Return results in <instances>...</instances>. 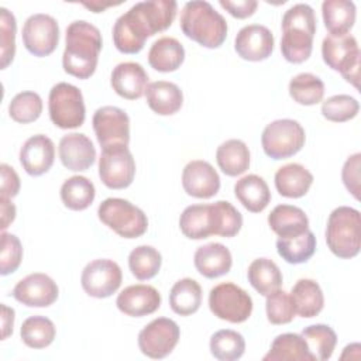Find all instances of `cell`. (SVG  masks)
<instances>
[{"label": "cell", "mask_w": 361, "mask_h": 361, "mask_svg": "<svg viewBox=\"0 0 361 361\" xmlns=\"http://www.w3.org/2000/svg\"><path fill=\"white\" fill-rule=\"evenodd\" d=\"M175 0L138 1L113 25V42L121 54H138L148 37L168 30L176 17Z\"/></svg>", "instance_id": "6da1fadb"}, {"label": "cell", "mask_w": 361, "mask_h": 361, "mask_svg": "<svg viewBox=\"0 0 361 361\" xmlns=\"http://www.w3.org/2000/svg\"><path fill=\"white\" fill-rule=\"evenodd\" d=\"M103 41L99 28L85 20L72 21L65 34L63 71L78 79H89L99 62Z\"/></svg>", "instance_id": "7a4b0ae2"}, {"label": "cell", "mask_w": 361, "mask_h": 361, "mask_svg": "<svg viewBox=\"0 0 361 361\" xmlns=\"http://www.w3.org/2000/svg\"><path fill=\"white\" fill-rule=\"evenodd\" d=\"M316 34V16L309 4L298 3L288 8L282 17V56L290 63L309 59Z\"/></svg>", "instance_id": "3957f363"}, {"label": "cell", "mask_w": 361, "mask_h": 361, "mask_svg": "<svg viewBox=\"0 0 361 361\" xmlns=\"http://www.w3.org/2000/svg\"><path fill=\"white\" fill-rule=\"evenodd\" d=\"M182 32L204 48H219L227 37V21L209 1H188L180 13Z\"/></svg>", "instance_id": "277c9868"}, {"label": "cell", "mask_w": 361, "mask_h": 361, "mask_svg": "<svg viewBox=\"0 0 361 361\" xmlns=\"http://www.w3.org/2000/svg\"><path fill=\"white\" fill-rule=\"evenodd\" d=\"M326 243L338 258L350 259L358 255L361 248V216L350 206L336 207L326 226Z\"/></svg>", "instance_id": "5b68a950"}, {"label": "cell", "mask_w": 361, "mask_h": 361, "mask_svg": "<svg viewBox=\"0 0 361 361\" xmlns=\"http://www.w3.org/2000/svg\"><path fill=\"white\" fill-rule=\"evenodd\" d=\"M97 216L103 224L123 238L141 237L148 228L147 214L121 197H107L99 204Z\"/></svg>", "instance_id": "8992f818"}, {"label": "cell", "mask_w": 361, "mask_h": 361, "mask_svg": "<svg viewBox=\"0 0 361 361\" xmlns=\"http://www.w3.org/2000/svg\"><path fill=\"white\" fill-rule=\"evenodd\" d=\"M360 47L354 35L327 34L322 42V56L324 63L341 73L345 82L358 89L360 79Z\"/></svg>", "instance_id": "52a82bcc"}, {"label": "cell", "mask_w": 361, "mask_h": 361, "mask_svg": "<svg viewBox=\"0 0 361 361\" xmlns=\"http://www.w3.org/2000/svg\"><path fill=\"white\" fill-rule=\"evenodd\" d=\"M48 111L51 121L62 130L80 127L86 118L80 89L66 82L54 85L48 96Z\"/></svg>", "instance_id": "ba28073f"}, {"label": "cell", "mask_w": 361, "mask_h": 361, "mask_svg": "<svg viewBox=\"0 0 361 361\" xmlns=\"http://www.w3.org/2000/svg\"><path fill=\"white\" fill-rule=\"evenodd\" d=\"M305 141V128L292 118H281L267 124L261 135L262 149L272 159L293 157L303 148Z\"/></svg>", "instance_id": "9c48e42d"}, {"label": "cell", "mask_w": 361, "mask_h": 361, "mask_svg": "<svg viewBox=\"0 0 361 361\" xmlns=\"http://www.w3.org/2000/svg\"><path fill=\"white\" fill-rule=\"evenodd\" d=\"M210 312L226 322L243 323L252 313L251 296L233 282H223L210 289Z\"/></svg>", "instance_id": "30bf717a"}, {"label": "cell", "mask_w": 361, "mask_h": 361, "mask_svg": "<svg viewBox=\"0 0 361 361\" xmlns=\"http://www.w3.org/2000/svg\"><path fill=\"white\" fill-rule=\"evenodd\" d=\"M99 176L109 189H126L135 176V161L128 145H114L102 149Z\"/></svg>", "instance_id": "8fae6325"}, {"label": "cell", "mask_w": 361, "mask_h": 361, "mask_svg": "<svg viewBox=\"0 0 361 361\" xmlns=\"http://www.w3.org/2000/svg\"><path fill=\"white\" fill-rule=\"evenodd\" d=\"M179 337L180 330L176 322L168 317H157L140 331L138 347L144 355L161 360L173 351Z\"/></svg>", "instance_id": "7c38bea8"}, {"label": "cell", "mask_w": 361, "mask_h": 361, "mask_svg": "<svg viewBox=\"0 0 361 361\" xmlns=\"http://www.w3.org/2000/svg\"><path fill=\"white\" fill-rule=\"evenodd\" d=\"M123 281V272L113 259H93L82 271L80 283L83 290L96 299H104L117 292Z\"/></svg>", "instance_id": "4fadbf2b"}, {"label": "cell", "mask_w": 361, "mask_h": 361, "mask_svg": "<svg viewBox=\"0 0 361 361\" xmlns=\"http://www.w3.org/2000/svg\"><path fill=\"white\" fill-rule=\"evenodd\" d=\"M23 44L34 56L51 55L59 42L58 21L44 13L30 16L23 25Z\"/></svg>", "instance_id": "5bb4252c"}, {"label": "cell", "mask_w": 361, "mask_h": 361, "mask_svg": "<svg viewBox=\"0 0 361 361\" xmlns=\"http://www.w3.org/2000/svg\"><path fill=\"white\" fill-rule=\"evenodd\" d=\"M93 130L102 149L114 145H128L130 117L116 106L99 107L92 118Z\"/></svg>", "instance_id": "9a60e30c"}, {"label": "cell", "mask_w": 361, "mask_h": 361, "mask_svg": "<svg viewBox=\"0 0 361 361\" xmlns=\"http://www.w3.org/2000/svg\"><path fill=\"white\" fill-rule=\"evenodd\" d=\"M11 295L28 307H48L58 299L59 288L49 275L34 272L20 279Z\"/></svg>", "instance_id": "2e32d148"}, {"label": "cell", "mask_w": 361, "mask_h": 361, "mask_svg": "<svg viewBox=\"0 0 361 361\" xmlns=\"http://www.w3.org/2000/svg\"><path fill=\"white\" fill-rule=\"evenodd\" d=\"M274 45V34L262 24H250L243 27L234 39V49L238 56L251 62H259L271 56Z\"/></svg>", "instance_id": "e0dca14e"}, {"label": "cell", "mask_w": 361, "mask_h": 361, "mask_svg": "<svg viewBox=\"0 0 361 361\" xmlns=\"http://www.w3.org/2000/svg\"><path fill=\"white\" fill-rule=\"evenodd\" d=\"M182 186L189 196L210 199L220 190V176L210 162L193 159L182 171Z\"/></svg>", "instance_id": "ac0fdd59"}, {"label": "cell", "mask_w": 361, "mask_h": 361, "mask_svg": "<svg viewBox=\"0 0 361 361\" xmlns=\"http://www.w3.org/2000/svg\"><path fill=\"white\" fill-rule=\"evenodd\" d=\"M58 154L62 165L73 172L86 171L96 161L94 145L90 138L82 133L63 135L58 145Z\"/></svg>", "instance_id": "d6986e66"}, {"label": "cell", "mask_w": 361, "mask_h": 361, "mask_svg": "<svg viewBox=\"0 0 361 361\" xmlns=\"http://www.w3.org/2000/svg\"><path fill=\"white\" fill-rule=\"evenodd\" d=\"M117 309L131 317L152 314L161 306V293L151 285H130L124 288L117 299Z\"/></svg>", "instance_id": "ffe728a7"}, {"label": "cell", "mask_w": 361, "mask_h": 361, "mask_svg": "<svg viewBox=\"0 0 361 361\" xmlns=\"http://www.w3.org/2000/svg\"><path fill=\"white\" fill-rule=\"evenodd\" d=\"M55 145L52 140L44 134L30 137L20 149V164L31 176L47 173L54 165Z\"/></svg>", "instance_id": "44dd1931"}, {"label": "cell", "mask_w": 361, "mask_h": 361, "mask_svg": "<svg viewBox=\"0 0 361 361\" xmlns=\"http://www.w3.org/2000/svg\"><path fill=\"white\" fill-rule=\"evenodd\" d=\"M110 85L123 99L137 100L145 94L148 73L138 62H121L113 68Z\"/></svg>", "instance_id": "7402d4cb"}, {"label": "cell", "mask_w": 361, "mask_h": 361, "mask_svg": "<svg viewBox=\"0 0 361 361\" xmlns=\"http://www.w3.org/2000/svg\"><path fill=\"white\" fill-rule=\"evenodd\" d=\"M193 262L200 275L214 279L230 272L233 257L230 250L221 243H209L195 251Z\"/></svg>", "instance_id": "603a6c76"}, {"label": "cell", "mask_w": 361, "mask_h": 361, "mask_svg": "<svg viewBox=\"0 0 361 361\" xmlns=\"http://www.w3.org/2000/svg\"><path fill=\"white\" fill-rule=\"evenodd\" d=\"M313 183L312 172L300 164H286L275 172V188L283 197L298 199L305 196Z\"/></svg>", "instance_id": "cb8c5ba5"}, {"label": "cell", "mask_w": 361, "mask_h": 361, "mask_svg": "<svg viewBox=\"0 0 361 361\" xmlns=\"http://www.w3.org/2000/svg\"><path fill=\"white\" fill-rule=\"evenodd\" d=\"M145 99L149 109L159 116H172L178 113L183 104V93L180 87L166 80L148 83Z\"/></svg>", "instance_id": "d4e9b609"}, {"label": "cell", "mask_w": 361, "mask_h": 361, "mask_svg": "<svg viewBox=\"0 0 361 361\" xmlns=\"http://www.w3.org/2000/svg\"><path fill=\"white\" fill-rule=\"evenodd\" d=\"M234 195L251 213L262 212L271 202V192L267 182L255 173L240 178L234 185Z\"/></svg>", "instance_id": "484cf974"}, {"label": "cell", "mask_w": 361, "mask_h": 361, "mask_svg": "<svg viewBox=\"0 0 361 361\" xmlns=\"http://www.w3.org/2000/svg\"><path fill=\"white\" fill-rule=\"evenodd\" d=\"M182 234L190 240H203L214 235V220L212 204H190L179 217Z\"/></svg>", "instance_id": "4316f807"}, {"label": "cell", "mask_w": 361, "mask_h": 361, "mask_svg": "<svg viewBox=\"0 0 361 361\" xmlns=\"http://www.w3.org/2000/svg\"><path fill=\"white\" fill-rule=\"evenodd\" d=\"M290 299L295 307L296 314L305 319H310L317 316L324 306V295L320 285L309 278L299 279L292 290Z\"/></svg>", "instance_id": "83f0119b"}, {"label": "cell", "mask_w": 361, "mask_h": 361, "mask_svg": "<svg viewBox=\"0 0 361 361\" xmlns=\"http://www.w3.org/2000/svg\"><path fill=\"white\" fill-rule=\"evenodd\" d=\"M271 230L279 237H293L309 228L306 213L292 204H278L268 216Z\"/></svg>", "instance_id": "f1b7e54d"}, {"label": "cell", "mask_w": 361, "mask_h": 361, "mask_svg": "<svg viewBox=\"0 0 361 361\" xmlns=\"http://www.w3.org/2000/svg\"><path fill=\"white\" fill-rule=\"evenodd\" d=\"M185 61V48L173 37L158 38L148 51V63L158 72H173Z\"/></svg>", "instance_id": "f546056e"}, {"label": "cell", "mask_w": 361, "mask_h": 361, "mask_svg": "<svg viewBox=\"0 0 361 361\" xmlns=\"http://www.w3.org/2000/svg\"><path fill=\"white\" fill-rule=\"evenodd\" d=\"M264 361H316L300 334L283 333L274 338Z\"/></svg>", "instance_id": "4dcf8cb0"}, {"label": "cell", "mask_w": 361, "mask_h": 361, "mask_svg": "<svg viewBox=\"0 0 361 361\" xmlns=\"http://www.w3.org/2000/svg\"><path fill=\"white\" fill-rule=\"evenodd\" d=\"M250 149L241 140L231 138L221 142L216 151V161L227 176H237L250 168Z\"/></svg>", "instance_id": "1f68e13d"}, {"label": "cell", "mask_w": 361, "mask_h": 361, "mask_svg": "<svg viewBox=\"0 0 361 361\" xmlns=\"http://www.w3.org/2000/svg\"><path fill=\"white\" fill-rule=\"evenodd\" d=\"M322 16L330 34H347L355 23L357 8L350 0H324Z\"/></svg>", "instance_id": "d6a6232c"}, {"label": "cell", "mask_w": 361, "mask_h": 361, "mask_svg": "<svg viewBox=\"0 0 361 361\" xmlns=\"http://www.w3.org/2000/svg\"><path fill=\"white\" fill-rule=\"evenodd\" d=\"M202 305V288L192 278H182L173 283L169 292V306L179 316H190Z\"/></svg>", "instance_id": "836d02e7"}, {"label": "cell", "mask_w": 361, "mask_h": 361, "mask_svg": "<svg viewBox=\"0 0 361 361\" xmlns=\"http://www.w3.org/2000/svg\"><path fill=\"white\" fill-rule=\"evenodd\" d=\"M247 278L251 286L262 296L269 295L271 292L281 288L283 278L279 267L269 258H257L254 259L248 269Z\"/></svg>", "instance_id": "e575fe53"}, {"label": "cell", "mask_w": 361, "mask_h": 361, "mask_svg": "<svg viewBox=\"0 0 361 361\" xmlns=\"http://www.w3.org/2000/svg\"><path fill=\"white\" fill-rule=\"evenodd\" d=\"M276 251L288 264H303L316 251V237L309 228L293 237H279L276 240Z\"/></svg>", "instance_id": "d590c367"}, {"label": "cell", "mask_w": 361, "mask_h": 361, "mask_svg": "<svg viewBox=\"0 0 361 361\" xmlns=\"http://www.w3.org/2000/svg\"><path fill=\"white\" fill-rule=\"evenodd\" d=\"M96 196V189L92 180L86 176L75 175L68 178L61 186V200L65 207L80 212L87 209Z\"/></svg>", "instance_id": "8d00e7d4"}, {"label": "cell", "mask_w": 361, "mask_h": 361, "mask_svg": "<svg viewBox=\"0 0 361 361\" xmlns=\"http://www.w3.org/2000/svg\"><path fill=\"white\" fill-rule=\"evenodd\" d=\"M56 334L55 324L51 319L45 316H30L27 317L20 329V337L23 343L35 350L48 347Z\"/></svg>", "instance_id": "74e56055"}, {"label": "cell", "mask_w": 361, "mask_h": 361, "mask_svg": "<svg viewBox=\"0 0 361 361\" xmlns=\"http://www.w3.org/2000/svg\"><path fill=\"white\" fill-rule=\"evenodd\" d=\"M289 96L302 106L317 104L324 97V83L319 76L302 72L290 79Z\"/></svg>", "instance_id": "f35d334b"}, {"label": "cell", "mask_w": 361, "mask_h": 361, "mask_svg": "<svg viewBox=\"0 0 361 361\" xmlns=\"http://www.w3.org/2000/svg\"><path fill=\"white\" fill-rule=\"evenodd\" d=\"M300 336L307 343V347L316 360L326 361L333 355L337 344V334L330 326L312 324L305 327Z\"/></svg>", "instance_id": "ab89813d"}, {"label": "cell", "mask_w": 361, "mask_h": 361, "mask_svg": "<svg viewBox=\"0 0 361 361\" xmlns=\"http://www.w3.org/2000/svg\"><path fill=\"white\" fill-rule=\"evenodd\" d=\"M245 340L235 330L223 329L210 337V353L220 361H235L244 355Z\"/></svg>", "instance_id": "60d3db41"}, {"label": "cell", "mask_w": 361, "mask_h": 361, "mask_svg": "<svg viewBox=\"0 0 361 361\" xmlns=\"http://www.w3.org/2000/svg\"><path fill=\"white\" fill-rule=\"evenodd\" d=\"M161 252L152 245H138L128 255V268L138 281L152 279L161 269Z\"/></svg>", "instance_id": "b9f144b4"}, {"label": "cell", "mask_w": 361, "mask_h": 361, "mask_svg": "<svg viewBox=\"0 0 361 361\" xmlns=\"http://www.w3.org/2000/svg\"><path fill=\"white\" fill-rule=\"evenodd\" d=\"M41 113L42 99L38 93L31 90L17 93L8 104L10 117L20 124H28L38 120Z\"/></svg>", "instance_id": "7bdbcfd3"}, {"label": "cell", "mask_w": 361, "mask_h": 361, "mask_svg": "<svg viewBox=\"0 0 361 361\" xmlns=\"http://www.w3.org/2000/svg\"><path fill=\"white\" fill-rule=\"evenodd\" d=\"M210 204L214 220V235L234 237L243 227L241 213L227 200H217Z\"/></svg>", "instance_id": "ee69618b"}, {"label": "cell", "mask_w": 361, "mask_h": 361, "mask_svg": "<svg viewBox=\"0 0 361 361\" xmlns=\"http://www.w3.org/2000/svg\"><path fill=\"white\" fill-rule=\"evenodd\" d=\"M360 103L350 94H334L322 103V114L333 123H344L358 114Z\"/></svg>", "instance_id": "f6af8a7d"}, {"label": "cell", "mask_w": 361, "mask_h": 361, "mask_svg": "<svg viewBox=\"0 0 361 361\" xmlns=\"http://www.w3.org/2000/svg\"><path fill=\"white\" fill-rule=\"evenodd\" d=\"M265 310L267 319L272 324H288L296 314L290 295L282 289H276L267 295Z\"/></svg>", "instance_id": "bcb514c9"}, {"label": "cell", "mask_w": 361, "mask_h": 361, "mask_svg": "<svg viewBox=\"0 0 361 361\" xmlns=\"http://www.w3.org/2000/svg\"><path fill=\"white\" fill-rule=\"evenodd\" d=\"M16 32L17 23L16 17L6 7L0 8V59L1 69H6L14 59L16 55Z\"/></svg>", "instance_id": "7dc6e473"}, {"label": "cell", "mask_w": 361, "mask_h": 361, "mask_svg": "<svg viewBox=\"0 0 361 361\" xmlns=\"http://www.w3.org/2000/svg\"><path fill=\"white\" fill-rule=\"evenodd\" d=\"M23 259V245L17 235L1 231L0 251V274L3 276L17 271Z\"/></svg>", "instance_id": "c3c4849f"}, {"label": "cell", "mask_w": 361, "mask_h": 361, "mask_svg": "<svg viewBox=\"0 0 361 361\" xmlns=\"http://www.w3.org/2000/svg\"><path fill=\"white\" fill-rule=\"evenodd\" d=\"M360 166L361 154L355 152L350 155L341 169V179L345 189L358 200L360 199Z\"/></svg>", "instance_id": "681fc988"}, {"label": "cell", "mask_w": 361, "mask_h": 361, "mask_svg": "<svg viewBox=\"0 0 361 361\" xmlns=\"http://www.w3.org/2000/svg\"><path fill=\"white\" fill-rule=\"evenodd\" d=\"M0 173H1V182H0V195L1 197L11 199L18 195L20 192V178L14 168H11L7 164L0 165Z\"/></svg>", "instance_id": "f907efd6"}, {"label": "cell", "mask_w": 361, "mask_h": 361, "mask_svg": "<svg viewBox=\"0 0 361 361\" xmlns=\"http://www.w3.org/2000/svg\"><path fill=\"white\" fill-rule=\"evenodd\" d=\"M219 3L226 11H228L235 18L251 17L258 7V3L255 0H237V1L220 0Z\"/></svg>", "instance_id": "816d5d0a"}, {"label": "cell", "mask_w": 361, "mask_h": 361, "mask_svg": "<svg viewBox=\"0 0 361 361\" xmlns=\"http://www.w3.org/2000/svg\"><path fill=\"white\" fill-rule=\"evenodd\" d=\"M1 204V231H4L16 219V206L7 197H0Z\"/></svg>", "instance_id": "f5cc1de1"}, {"label": "cell", "mask_w": 361, "mask_h": 361, "mask_svg": "<svg viewBox=\"0 0 361 361\" xmlns=\"http://www.w3.org/2000/svg\"><path fill=\"white\" fill-rule=\"evenodd\" d=\"M14 310L8 307L7 305H1V340H6L11 333H13V326H14Z\"/></svg>", "instance_id": "db71d44e"}, {"label": "cell", "mask_w": 361, "mask_h": 361, "mask_svg": "<svg viewBox=\"0 0 361 361\" xmlns=\"http://www.w3.org/2000/svg\"><path fill=\"white\" fill-rule=\"evenodd\" d=\"M86 8L92 10L93 13H102L104 11L107 7H111V6H118L120 3L114 4V3H99V1H90V3H82Z\"/></svg>", "instance_id": "11a10c76"}]
</instances>
